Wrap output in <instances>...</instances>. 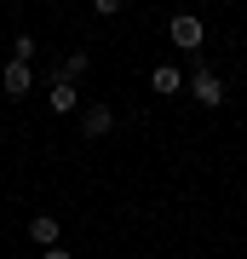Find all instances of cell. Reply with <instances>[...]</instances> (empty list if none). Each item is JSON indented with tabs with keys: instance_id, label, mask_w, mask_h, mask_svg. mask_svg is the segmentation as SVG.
Returning <instances> with one entry per match:
<instances>
[{
	"instance_id": "2",
	"label": "cell",
	"mask_w": 247,
	"mask_h": 259,
	"mask_svg": "<svg viewBox=\"0 0 247 259\" xmlns=\"http://www.w3.org/2000/svg\"><path fill=\"white\" fill-rule=\"evenodd\" d=\"M167 35H173V47H184V52H202L207 29H202V18H190V12H178V18L167 23Z\"/></svg>"
},
{
	"instance_id": "6",
	"label": "cell",
	"mask_w": 247,
	"mask_h": 259,
	"mask_svg": "<svg viewBox=\"0 0 247 259\" xmlns=\"http://www.w3.org/2000/svg\"><path fill=\"white\" fill-rule=\"evenodd\" d=\"M86 69H92V52H69L64 64H52V69H46V75H52V81H81Z\"/></svg>"
},
{
	"instance_id": "9",
	"label": "cell",
	"mask_w": 247,
	"mask_h": 259,
	"mask_svg": "<svg viewBox=\"0 0 247 259\" xmlns=\"http://www.w3.org/2000/svg\"><path fill=\"white\" fill-rule=\"evenodd\" d=\"M35 52H40L35 35H18V40H12V64H35Z\"/></svg>"
},
{
	"instance_id": "5",
	"label": "cell",
	"mask_w": 247,
	"mask_h": 259,
	"mask_svg": "<svg viewBox=\"0 0 247 259\" xmlns=\"http://www.w3.org/2000/svg\"><path fill=\"white\" fill-rule=\"evenodd\" d=\"M110 127H115V110H110V104H86V110H81V133H86V139H104Z\"/></svg>"
},
{
	"instance_id": "7",
	"label": "cell",
	"mask_w": 247,
	"mask_h": 259,
	"mask_svg": "<svg viewBox=\"0 0 247 259\" xmlns=\"http://www.w3.org/2000/svg\"><path fill=\"white\" fill-rule=\"evenodd\" d=\"M52 110L58 115H75V110H81V87H75V81H52Z\"/></svg>"
},
{
	"instance_id": "3",
	"label": "cell",
	"mask_w": 247,
	"mask_h": 259,
	"mask_svg": "<svg viewBox=\"0 0 247 259\" xmlns=\"http://www.w3.org/2000/svg\"><path fill=\"white\" fill-rule=\"evenodd\" d=\"M29 87H35V69L29 64H0V93L6 98H29Z\"/></svg>"
},
{
	"instance_id": "4",
	"label": "cell",
	"mask_w": 247,
	"mask_h": 259,
	"mask_svg": "<svg viewBox=\"0 0 247 259\" xmlns=\"http://www.w3.org/2000/svg\"><path fill=\"white\" fill-rule=\"evenodd\" d=\"M58 236H64V225H58L52 213H35V219H29V242H35L40 253H46V248H58Z\"/></svg>"
},
{
	"instance_id": "8",
	"label": "cell",
	"mask_w": 247,
	"mask_h": 259,
	"mask_svg": "<svg viewBox=\"0 0 247 259\" xmlns=\"http://www.w3.org/2000/svg\"><path fill=\"white\" fill-rule=\"evenodd\" d=\"M150 87H156V93H190V87H184V69H173V64H161L150 75Z\"/></svg>"
},
{
	"instance_id": "1",
	"label": "cell",
	"mask_w": 247,
	"mask_h": 259,
	"mask_svg": "<svg viewBox=\"0 0 247 259\" xmlns=\"http://www.w3.org/2000/svg\"><path fill=\"white\" fill-rule=\"evenodd\" d=\"M190 98L202 104V110H219L230 93H224V81H219V75H213L207 64H195V75H190Z\"/></svg>"
},
{
	"instance_id": "10",
	"label": "cell",
	"mask_w": 247,
	"mask_h": 259,
	"mask_svg": "<svg viewBox=\"0 0 247 259\" xmlns=\"http://www.w3.org/2000/svg\"><path fill=\"white\" fill-rule=\"evenodd\" d=\"M40 259H75V253H69V248H46Z\"/></svg>"
}]
</instances>
